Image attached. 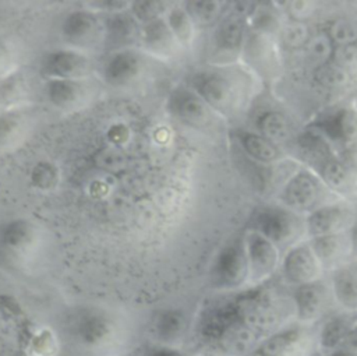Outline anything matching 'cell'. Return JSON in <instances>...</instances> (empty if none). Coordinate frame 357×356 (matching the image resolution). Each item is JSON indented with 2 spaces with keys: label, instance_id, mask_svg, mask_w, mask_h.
<instances>
[{
  "label": "cell",
  "instance_id": "f35d334b",
  "mask_svg": "<svg viewBox=\"0 0 357 356\" xmlns=\"http://www.w3.org/2000/svg\"><path fill=\"white\" fill-rule=\"evenodd\" d=\"M121 356H134L132 353H127V355H121Z\"/></svg>",
  "mask_w": 357,
  "mask_h": 356
},
{
  "label": "cell",
  "instance_id": "836d02e7",
  "mask_svg": "<svg viewBox=\"0 0 357 356\" xmlns=\"http://www.w3.org/2000/svg\"><path fill=\"white\" fill-rule=\"evenodd\" d=\"M142 356H185L178 348L172 345H152L149 346Z\"/></svg>",
  "mask_w": 357,
  "mask_h": 356
},
{
  "label": "cell",
  "instance_id": "9a60e30c",
  "mask_svg": "<svg viewBox=\"0 0 357 356\" xmlns=\"http://www.w3.org/2000/svg\"><path fill=\"white\" fill-rule=\"evenodd\" d=\"M322 137H326L333 144L349 147V152L357 149V112L351 109H342L318 124Z\"/></svg>",
  "mask_w": 357,
  "mask_h": 356
},
{
  "label": "cell",
  "instance_id": "e575fe53",
  "mask_svg": "<svg viewBox=\"0 0 357 356\" xmlns=\"http://www.w3.org/2000/svg\"><path fill=\"white\" fill-rule=\"evenodd\" d=\"M13 56L10 49L0 42V77L6 75L7 73H10L13 70Z\"/></svg>",
  "mask_w": 357,
  "mask_h": 356
},
{
  "label": "cell",
  "instance_id": "9c48e42d",
  "mask_svg": "<svg viewBox=\"0 0 357 356\" xmlns=\"http://www.w3.org/2000/svg\"><path fill=\"white\" fill-rule=\"evenodd\" d=\"M322 184L310 172H298L283 187L280 194L284 207L293 212H312L322 198Z\"/></svg>",
  "mask_w": 357,
  "mask_h": 356
},
{
  "label": "cell",
  "instance_id": "4dcf8cb0",
  "mask_svg": "<svg viewBox=\"0 0 357 356\" xmlns=\"http://www.w3.org/2000/svg\"><path fill=\"white\" fill-rule=\"evenodd\" d=\"M167 3L166 1H156V0H139L131 1L130 11L135 17V20L144 25L156 18H162L166 13Z\"/></svg>",
  "mask_w": 357,
  "mask_h": 356
},
{
  "label": "cell",
  "instance_id": "8d00e7d4",
  "mask_svg": "<svg viewBox=\"0 0 357 356\" xmlns=\"http://www.w3.org/2000/svg\"><path fill=\"white\" fill-rule=\"evenodd\" d=\"M350 250L354 255H357V219L351 223V229H350Z\"/></svg>",
  "mask_w": 357,
  "mask_h": 356
},
{
  "label": "cell",
  "instance_id": "277c9868",
  "mask_svg": "<svg viewBox=\"0 0 357 356\" xmlns=\"http://www.w3.org/2000/svg\"><path fill=\"white\" fill-rule=\"evenodd\" d=\"M148 67L146 54L138 49H123L109 53L102 64L103 81L113 88H130L144 77Z\"/></svg>",
  "mask_w": 357,
  "mask_h": 356
},
{
  "label": "cell",
  "instance_id": "e0dca14e",
  "mask_svg": "<svg viewBox=\"0 0 357 356\" xmlns=\"http://www.w3.org/2000/svg\"><path fill=\"white\" fill-rule=\"evenodd\" d=\"M38 228L28 219H11L0 228L1 247L14 254H22L31 250L38 240Z\"/></svg>",
  "mask_w": 357,
  "mask_h": 356
},
{
  "label": "cell",
  "instance_id": "cb8c5ba5",
  "mask_svg": "<svg viewBox=\"0 0 357 356\" xmlns=\"http://www.w3.org/2000/svg\"><path fill=\"white\" fill-rule=\"evenodd\" d=\"M240 144L248 156L262 163H272L280 155L278 147L261 134L243 133L240 135Z\"/></svg>",
  "mask_w": 357,
  "mask_h": 356
},
{
  "label": "cell",
  "instance_id": "74e56055",
  "mask_svg": "<svg viewBox=\"0 0 357 356\" xmlns=\"http://www.w3.org/2000/svg\"><path fill=\"white\" fill-rule=\"evenodd\" d=\"M331 356H357V352L347 350V349H339V350L333 352Z\"/></svg>",
  "mask_w": 357,
  "mask_h": 356
},
{
  "label": "cell",
  "instance_id": "7402d4cb",
  "mask_svg": "<svg viewBox=\"0 0 357 356\" xmlns=\"http://www.w3.org/2000/svg\"><path fill=\"white\" fill-rule=\"evenodd\" d=\"M324 306L322 286L315 282L297 286L294 292V307L298 320L310 321L315 318Z\"/></svg>",
  "mask_w": 357,
  "mask_h": 356
},
{
  "label": "cell",
  "instance_id": "52a82bcc",
  "mask_svg": "<svg viewBox=\"0 0 357 356\" xmlns=\"http://www.w3.org/2000/svg\"><path fill=\"white\" fill-rule=\"evenodd\" d=\"M71 331L86 348H99L110 341L114 332L112 317L98 307H84L73 317Z\"/></svg>",
  "mask_w": 357,
  "mask_h": 356
},
{
  "label": "cell",
  "instance_id": "7c38bea8",
  "mask_svg": "<svg viewBox=\"0 0 357 356\" xmlns=\"http://www.w3.org/2000/svg\"><path fill=\"white\" fill-rule=\"evenodd\" d=\"M243 242L248 258L250 276L255 281L268 278L278 267L276 244L255 230H250Z\"/></svg>",
  "mask_w": 357,
  "mask_h": 356
},
{
  "label": "cell",
  "instance_id": "d6a6232c",
  "mask_svg": "<svg viewBox=\"0 0 357 356\" xmlns=\"http://www.w3.org/2000/svg\"><path fill=\"white\" fill-rule=\"evenodd\" d=\"M131 1H121V0H103V1H91L89 6L92 11H95V8L98 11L106 13L107 14H114V13H120V11H126L130 8Z\"/></svg>",
  "mask_w": 357,
  "mask_h": 356
},
{
  "label": "cell",
  "instance_id": "83f0119b",
  "mask_svg": "<svg viewBox=\"0 0 357 356\" xmlns=\"http://www.w3.org/2000/svg\"><path fill=\"white\" fill-rule=\"evenodd\" d=\"M310 247L314 251L321 265L333 264L335 260H337L344 251V242L340 233L329 235V236H318V237H312Z\"/></svg>",
  "mask_w": 357,
  "mask_h": 356
},
{
  "label": "cell",
  "instance_id": "1f68e13d",
  "mask_svg": "<svg viewBox=\"0 0 357 356\" xmlns=\"http://www.w3.org/2000/svg\"><path fill=\"white\" fill-rule=\"evenodd\" d=\"M31 180L40 190H52L59 181V170L50 162H39L31 173Z\"/></svg>",
  "mask_w": 357,
  "mask_h": 356
},
{
  "label": "cell",
  "instance_id": "5bb4252c",
  "mask_svg": "<svg viewBox=\"0 0 357 356\" xmlns=\"http://www.w3.org/2000/svg\"><path fill=\"white\" fill-rule=\"evenodd\" d=\"M141 47L145 54L166 60L177 54L180 45L162 17L142 25Z\"/></svg>",
  "mask_w": 357,
  "mask_h": 356
},
{
  "label": "cell",
  "instance_id": "8992f818",
  "mask_svg": "<svg viewBox=\"0 0 357 356\" xmlns=\"http://www.w3.org/2000/svg\"><path fill=\"white\" fill-rule=\"evenodd\" d=\"M166 110L176 121L192 128L206 127L213 116V110L190 85H177L169 92Z\"/></svg>",
  "mask_w": 357,
  "mask_h": 356
},
{
  "label": "cell",
  "instance_id": "603a6c76",
  "mask_svg": "<svg viewBox=\"0 0 357 356\" xmlns=\"http://www.w3.org/2000/svg\"><path fill=\"white\" fill-rule=\"evenodd\" d=\"M336 300L347 310H357V267L339 268L332 279Z\"/></svg>",
  "mask_w": 357,
  "mask_h": 356
},
{
  "label": "cell",
  "instance_id": "4316f807",
  "mask_svg": "<svg viewBox=\"0 0 357 356\" xmlns=\"http://www.w3.org/2000/svg\"><path fill=\"white\" fill-rule=\"evenodd\" d=\"M257 124H258L259 134L268 138L269 141H272L273 144L286 141L291 134L290 123L280 112L264 113L258 119Z\"/></svg>",
  "mask_w": 357,
  "mask_h": 356
},
{
  "label": "cell",
  "instance_id": "3957f363",
  "mask_svg": "<svg viewBox=\"0 0 357 356\" xmlns=\"http://www.w3.org/2000/svg\"><path fill=\"white\" fill-rule=\"evenodd\" d=\"M211 282L218 289H236L250 276V265L243 240L225 244L215 255L211 271Z\"/></svg>",
  "mask_w": 357,
  "mask_h": 356
},
{
  "label": "cell",
  "instance_id": "8fae6325",
  "mask_svg": "<svg viewBox=\"0 0 357 356\" xmlns=\"http://www.w3.org/2000/svg\"><path fill=\"white\" fill-rule=\"evenodd\" d=\"M103 47L110 53L123 49L138 47L141 45L142 25L135 20L130 8L126 11L107 14L103 17Z\"/></svg>",
  "mask_w": 357,
  "mask_h": 356
},
{
  "label": "cell",
  "instance_id": "ffe728a7",
  "mask_svg": "<svg viewBox=\"0 0 357 356\" xmlns=\"http://www.w3.org/2000/svg\"><path fill=\"white\" fill-rule=\"evenodd\" d=\"M187 328V317L183 310L163 309L153 318V332L162 345L176 346Z\"/></svg>",
  "mask_w": 357,
  "mask_h": 356
},
{
  "label": "cell",
  "instance_id": "2e32d148",
  "mask_svg": "<svg viewBox=\"0 0 357 356\" xmlns=\"http://www.w3.org/2000/svg\"><path fill=\"white\" fill-rule=\"evenodd\" d=\"M350 223H353L350 209L340 205H324L310 212L307 230L312 237L339 235Z\"/></svg>",
  "mask_w": 357,
  "mask_h": 356
},
{
  "label": "cell",
  "instance_id": "ba28073f",
  "mask_svg": "<svg viewBox=\"0 0 357 356\" xmlns=\"http://www.w3.org/2000/svg\"><path fill=\"white\" fill-rule=\"evenodd\" d=\"M95 85L85 80H46L45 95L47 102L63 112H75L92 102Z\"/></svg>",
  "mask_w": 357,
  "mask_h": 356
},
{
  "label": "cell",
  "instance_id": "ac0fdd59",
  "mask_svg": "<svg viewBox=\"0 0 357 356\" xmlns=\"http://www.w3.org/2000/svg\"><path fill=\"white\" fill-rule=\"evenodd\" d=\"M32 119L25 107L3 110L0 113V149L18 145L29 131Z\"/></svg>",
  "mask_w": 357,
  "mask_h": 356
},
{
  "label": "cell",
  "instance_id": "30bf717a",
  "mask_svg": "<svg viewBox=\"0 0 357 356\" xmlns=\"http://www.w3.org/2000/svg\"><path fill=\"white\" fill-rule=\"evenodd\" d=\"M252 230L261 233L273 244H282L297 235L298 219L286 207H265L257 212Z\"/></svg>",
  "mask_w": 357,
  "mask_h": 356
},
{
  "label": "cell",
  "instance_id": "44dd1931",
  "mask_svg": "<svg viewBox=\"0 0 357 356\" xmlns=\"http://www.w3.org/2000/svg\"><path fill=\"white\" fill-rule=\"evenodd\" d=\"M243 24L238 18L230 17L225 20L216 29L213 38L215 59L216 61H223V57L237 53L243 42Z\"/></svg>",
  "mask_w": 357,
  "mask_h": 356
},
{
  "label": "cell",
  "instance_id": "484cf974",
  "mask_svg": "<svg viewBox=\"0 0 357 356\" xmlns=\"http://www.w3.org/2000/svg\"><path fill=\"white\" fill-rule=\"evenodd\" d=\"M170 31L173 32L174 38L177 39L180 46H190L194 38L195 27L188 17L187 11L183 6H174L167 10L165 17Z\"/></svg>",
  "mask_w": 357,
  "mask_h": 356
},
{
  "label": "cell",
  "instance_id": "d4e9b609",
  "mask_svg": "<svg viewBox=\"0 0 357 356\" xmlns=\"http://www.w3.org/2000/svg\"><path fill=\"white\" fill-rule=\"evenodd\" d=\"M319 172L324 181L333 190L346 191L351 186L353 177L350 175L347 165L337 159L322 158Z\"/></svg>",
  "mask_w": 357,
  "mask_h": 356
},
{
  "label": "cell",
  "instance_id": "d6986e66",
  "mask_svg": "<svg viewBox=\"0 0 357 356\" xmlns=\"http://www.w3.org/2000/svg\"><path fill=\"white\" fill-rule=\"evenodd\" d=\"M29 98V84L25 74L13 68L6 75L0 77V109L13 110L24 107Z\"/></svg>",
  "mask_w": 357,
  "mask_h": 356
},
{
  "label": "cell",
  "instance_id": "4fadbf2b",
  "mask_svg": "<svg viewBox=\"0 0 357 356\" xmlns=\"http://www.w3.org/2000/svg\"><path fill=\"white\" fill-rule=\"evenodd\" d=\"M321 272V264L310 244H297L283 258V274L289 282L297 286L315 282Z\"/></svg>",
  "mask_w": 357,
  "mask_h": 356
},
{
  "label": "cell",
  "instance_id": "f1b7e54d",
  "mask_svg": "<svg viewBox=\"0 0 357 356\" xmlns=\"http://www.w3.org/2000/svg\"><path fill=\"white\" fill-rule=\"evenodd\" d=\"M184 10L187 11L188 17L191 18L194 27H206L218 20L220 13V3L219 1H211V0H192L185 1L183 4Z\"/></svg>",
  "mask_w": 357,
  "mask_h": 356
},
{
  "label": "cell",
  "instance_id": "ab89813d",
  "mask_svg": "<svg viewBox=\"0 0 357 356\" xmlns=\"http://www.w3.org/2000/svg\"><path fill=\"white\" fill-rule=\"evenodd\" d=\"M0 113H1V109H0Z\"/></svg>",
  "mask_w": 357,
  "mask_h": 356
},
{
  "label": "cell",
  "instance_id": "7a4b0ae2",
  "mask_svg": "<svg viewBox=\"0 0 357 356\" xmlns=\"http://www.w3.org/2000/svg\"><path fill=\"white\" fill-rule=\"evenodd\" d=\"M60 35L67 47L88 53L103 46V17L92 10H74L68 13L60 25Z\"/></svg>",
  "mask_w": 357,
  "mask_h": 356
},
{
  "label": "cell",
  "instance_id": "5b68a950",
  "mask_svg": "<svg viewBox=\"0 0 357 356\" xmlns=\"http://www.w3.org/2000/svg\"><path fill=\"white\" fill-rule=\"evenodd\" d=\"M39 73L46 80H85L93 73L86 53L63 47L46 52L39 60Z\"/></svg>",
  "mask_w": 357,
  "mask_h": 356
},
{
  "label": "cell",
  "instance_id": "f546056e",
  "mask_svg": "<svg viewBox=\"0 0 357 356\" xmlns=\"http://www.w3.org/2000/svg\"><path fill=\"white\" fill-rule=\"evenodd\" d=\"M353 328L350 327L349 321L340 317H335L325 322V325L321 329L319 342L321 346L325 349H335L339 345H343L347 335L350 334Z\"/></svg>",
  "mask_w": 357,
  "mask_h": 356
},
{
  "label": "cell",
  "instance_id": "d590c367",
  "mask_svg": "<svg viewBox=\"0 0 357 356\" xmlns=\"http://www.w3.org/2000/svg\"><path fill=\"white\" fill-rule=\"evenodd\" d=\"M343 348L342 349H347V350H353L357 352V328H353L350 331V334L347 335L346 341L343 342Z\"/></svg>",
  "mask_w": 357,
  "mask_h": 356
},
{
  "label": "cell",
  "instance_id": "6da1fadb",
  "mask_svg": "<svg viewBox=\"0 0 357 356\" xmlns=\"http://www.w3.org/2000/svg\"><path fill=\"white\" fill-rule=\"evenodd\" d=\"M190 87L213 110L227 114L237 107L238 84L234 75L222 67L199 70L192 74Z\"/></svg>",
  "mask_w": 357,
  "mask_h": 356
}]
</instances>
